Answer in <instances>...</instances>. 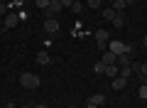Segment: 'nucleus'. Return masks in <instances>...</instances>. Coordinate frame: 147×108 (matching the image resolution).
<instances>
[{
    "mask_svg": "<svg viewBox=\"0 0 147 108\" xmlns=\"http://www.w3.org/2000/svg\"><path fill=\"white\" fill-rule=\"evenodd\" d=\"M20 84L25 88H39V76H37V74H32V71H22L20 74Z\"/></svg>",
    "mask_w": 147,
    "mask_h": 108,
    "instance_id": "nucleus-1",
    "label": "nucleus"
},
{
    "mask_svg": "<svg viewBox=\"0 0 147 108\" xmlns=\"http://www.w3.org/2000/svg\"><path fill=\"white\" fill-rule=\"evenodd\" d=\"M108 49L113 54H132V44H125V42H118V39L108 42Z\"/></svg>",
    "mask_w": 147,
    "mask_h": 108,
    "instance_id": "nucleus-2",
    "label": "nucleus"
},
{
    "mask_svg": "<svg viewBox=\"0 0 147 108\" xmlns=\"http://www.w3.org/2000/svg\"><path fill=\"white\" fill-rule=\"evenodd\" d=\"M44 32H47V35H57V32H59L57 17H47V20H44Z\"/></svg>",
    "mask_w": 147,
    "mask_h": 108,
    "instance_id": "nucleus-3",
    "label": "nucleus"
},
{
    "mask_svg": "<svg viewBox=\"0 0 147 108\" xmlns=\"http://www.w3.org/2000/svg\"><path fill=\"white\" fill-rule=\"evenodd\" d=\"M61 10H64L61 3H59V0H52V3H49V7H44V15H47V17H54L57 12H61Z\"/></svg>",
    "mask_w": 147,
    "mask_h": 108,
    "instance_id": "nucleus-4",
    "label": "nucleus"
},
{
    "mask_svg": "<svg viewBox=\"0 0 147 108\" xmlns=\"http://www.w3.org/2000/svg\"><path fill=\"white\" fill-rule=\"evenodd\" d=\"M17 22H20V15H5V20H3V30H10V27H15Z\"/></svg>",
    "mask_w": 147,
    "mask_h": 108,
    "instance_id": "nucleus-5",
    "label": "nucleus"
},
{
    "mask_svg": "<svg viewBox=\"0 0 147 108\" xmlns=\"http://www.w3.org/2000/svg\"><path fill=\"white\" fill-rule=\"evenodd\" d=\"M88 103H93V106H103V103H105V93H93V96H91L88 98Z\"/></svg>",
    "mask_w": 147,
    "mask_h": 108,
    "instance_id": "nucleus-6",
    "label": "nucleus"
},
{
    "mask_svg": "<svg viewBox=\"0 0 147 108\" xmlns=\"http://www.w3.org/2000/svg\"><path fill=\"white\" fill-rule=\"evenodd\" d=\"M49 62H52V57H49L47 52H39V54H37V64H39V67H49Z\"/></svg>",
    "mask_w": 147,
    "mask_h": 108,
    "instance_id": "nucleus-7",
    "label": "nucleus"
},
{
    "mask_svg": "<svg viewBox=\"0 0 147 108\" xmlns=\"http://www.w3.org/2000/svg\"><path fill=\"white\" fill-rule=\"evenodd\" d=\"M115 64H118V67H130V54H118Z\"/></svg>",
    "mask_w": 147,
    "mask_h": 108,
    "instance_id": "nucleus-8",
    "label": "nucleus"
},
{
    "mask_svg": "<svg viewBox=\"0 0 147 108\" xmlns=\"http://www.w3.org/2000/svg\"><path fill=\"white\" fill-rule=\"evenodd\" d=\"M105 74H108L110 79H115L118 74H120V69H118V64H108V67H105Z\"/></svg>",
    "mask_w": 147,
    "mask_h": 108,
    "instance_id": "nucleus-9",
    "label": "nucleus"
},
{
    "mask_svg": "<svg viewBox=\"0 0 147 108\" xmlns=\"http://www.w3.org/2000/svg\"><path fill=\"white\" fill-rule=\"evenodd\" d=\"M115 59H118V54H113V52L108 49V54H103V59H100V62L108 67V64H115Z\"/></svg>",
    "mask_w": 147,
    "mask_h": 108,
    "instance_id": "nucleus-10",
    "label": "nucleus"
},
{
    "mask_svg": "<svg viewBox=\"0 0 147 108\" xmlns=\"http://www.w3.org/2000/svg\"><path fill=\"white\" fill-rule=\"evenodd\" d=\"M125 84H127V79H123V76H115V79H113V88H115V91L125 88Z\"/></svg>",
    "mask_w": 147,
    "mask_h": 108,
    "instance_id": "nucleus-11",
    "label": "nucleus"
},
{
    "mask_svg": "<svg viewBox=\"0 0 147 108\" xmlns=\"http://www.w3.org/2000/svg\"><path fill=\"white\" fill-rule=\"evenodd\" d=\"M125 7H127L125 0H113V10H115V12H123Z\"/></svg>",
    "mask_w": 147,
    "mask_h": 108,
    "instance_id": "nucleus-12",
    "label": "nucleus"
},
{
    "mask_svg": "<svg viewBox=\"0 0 147 108\" xmlns=\"http://www.w3.org/2000/svg\"><path fill=\"white\" fill-rule=\"evenodd\" d=\"M118 76H123V79H130L132 76V67H120V74Z\"/></svg>",
    "mask_w": 147,
    "mask_h": 108,
    "instance_id": "nucleus-13",
    "label": "nucleus"
},
{
    "mask_svg": "<svg viewBox=\"0 0 147 108\" xmlns=\"http://www.w3.org/2000/svg\"><path fill=\"white\" fill-rule=\"evenodd\" d=\"M110 22H113V27H123V25H125V20H123V15H120V12H118V15L113 17Z\"/></svg>",
    "mask_w": 147,
    "mask_h": 108,
    "instance_id": "nucleus-14",
    "label": "nucleus"
},
{
    "mask_svg": "<svg viewBox=\"0 0 147 108\" xmlns=\"http://www.w3.org/2000/svg\"><path fill=\"white\" fill-rule=\"evenodd\" d=\"M115 15H118V12L113 10V7H108V10H103V17H105V20H113Z\"/></svg>",
    "mask_w": 147,
    "mask_h": 108,
    "instance_id": "nucleus-15",
    "label": "nucleus"
},
{
    "mask_svg": "<svg viewBox=\"0 0 147 108\" xmlns=\"http://www.w3.org/2000/svg\"><path fill=\"white\" fill-rule=\"evenodd\" d=\"M137 96H140L142 101H147V86H145V84H142V86L137 88Z\"/></svg>",
    "mask_w": 147,
    "mask_h": 108,
    "instance_id": "nucleus-16",
    "label": "nucleus"
},
{
    "mask_svg": "<svg viewBox=\"0 0 147 108\" xmlns=\"http://www.w3.org/2000/svg\"><path fill=\"white\" fill-rule=\"evenodd\" d=\"M93 71H96V74H105V64H103V62L93 64Z\"/></svg>",
    "mask_w": 147,
    "mask_h": 108,
    "instance_id": "nucleus-17",
    "label": "nucleus"
},
{
    "mask_svg": "<svg viewBox=\"0 0 147 108\" xmlns=\"http://www.w3.org/2000/svg\"><path fill=\"white\" fill-rule=\"evenodd\" d=\"M71 10L76 12V15H79V12L84 10V3H71Z\"/></svg>",
    "mask_w": 147,
    "mask_h": 108,
    "instance_id": "nucleus-18",
    "label": "nucleus"
},
{
    "mask_svg": "<svg viewBox=\"0 0 147 108\" xmlns=\"http://www.w3.org/2000/svg\"><path fill=\"white\" fill-rule=\"evenodd\" d=\"M86 3H88L91 10H96V7H100V3H103V0H86Z\"/></svg>",
    "mask_w": 147,
    "mask_h": 108,
    "instance_id": "nucleus-19",
    "label": "nucleus"
},
{
    "mask_svg": "<svg viewBox=\"0 0 147 108\" xmlns=\"http://www.w3.org/2000/svg\"><path fill=\"white\" fill-rule=\"evenodd\" d=\"M34 3H37V5H39V7L44 10V7H49V3H52V0H34Z\"/></svg>",
    "mask_w": 147,
    "mask_h": 108,
    "instance_id": "nucleus-20",
    "label": "nucleus"
},
{
    "mask_svg": "<svg viewBox=\"0 0 147 108\" xmlns=\"http://www.w3.org/2000/svg\"><path fill=\"white\" fill-rule=\"evenodd\" d=\"M137 71H140V74H147V62H142L140 67H137Z\"/></svg>",
    "mask_w": 147,
    "mask_h": 108,
    "instance_id": "nucleus-21",
    "label": "nucleus"
},
{
    "mask_svg": "<svg viewBox=\"0 0 147 108\" xmlns=\"http://www.w3.org/2000/svg\"><path fill=\"white\" fill-rule=\"evenodd\" d=\"M59 3H61V7H71V3H74V0H59Z\"/></svg>",
    "mask_w": 147,
    "mask_h": 108,
    "instance_id": "nucleus-22",
    "label": "nucleus"
},
{
    "mask_svg": "<svg viewBox=\"0 0 147 108\" xmlns=\"http://www.w3.org/2000/svg\"><path fill=\"white\" fill-rule=\"evenodd\" d=\"M7 12V5H3V3H0V15H5Z\"/></svg>",
    "mask_w": 147,
    "mask_h": 108,
    "instance_id": "nucleus-23",
    "label": "nucleus"
},
{
    "mask_svg": "<svg viewBox=\"0 0 147 108\" xmlns=\"http://www.w3.org/2000/svg\"><path fill=\"white\" fill-rule=\"evenodd\" d=\"M34 108H49V106H47V103H37Z\"/></svg>",
    "mask_w": 147,
    "mask_h": 108,
    "instance_id": "nucleus-24",
    "label": "nucleus"
},
{
    "mask_svg": "<svg viewBox=\"0 0 147 108\" xmlns=\"http://www.w3.org/2000/svg\"><path fill=\"white\" fill-rule=\"evenodd\" d=\"M86 108H98V106H93V103H88V101H86Z\"/></svg>",
    "mask_w": 147,
    "mask_h": 108,
    "instance_id": "nucleus-25",
    "label": "nucleus"
},
{
    "mask_svg": "<svg viewBox=\"0 0 147 108\" xmlns=\"http://www.w3.org/2000/svg\"><path fill=\"white\" fill-rule=\"evenodd\" d=\"M142 84H145V86H147V74H142Z\"/></svg>",
    "mask_w": 147,
    "mask_h": 108,
    "instance_id": "nucleus-26",
    "label": "nucleus"
},
{
    "mask_svg": "<svg viewBox=\"0 0 147 108\" xmlns=\"http://www.w3.org/2000/svg\"><path fill=\"white\" fill-rule=\"evenodd\" d=\"M22 108H34V106H32V103H25V106H22Z\"/></svg>",
    "mask_w": 147,
    "mask_h": 108,
    "instance_id": "nucleus-27",
    "label": "nucleus"
},
{
    "mask_svg": "<svg viewBox=\"0 0 147 108\" xmlns=\"http://www.w3.org/2000/svg\"><path fill=\"white\" fill-rule=\"evenodd\" d=\"M142 44H145V47H147V35H145V39H142Z\"/></svg>",
    "mask_w": 147,
    "mask_h": 108,
    "instance_id": "nucleus-28",
    "label": "nucleus"
},
{
    "mask_svg": "<svg viewBox=\"0 0 147 108\" xmlns=\"http://www.w3.org/2000/svg\"><path fill=\"white\" fill-rule=\"evenodd\" d=\"M74 3H84V0H74Z\"/></svg>",
    "mask_w": 147,
    "mask_h": 108,
    "instance_id": "nucleus-29",
    "label": "nucleus"
},
{
    "mask_svg": "<svg viewBox=\"0 0 147 108\" xmlns=\"http://www.w3.org/2000/svg\"><path fill=\"white\" fill-rule=\"evenodd\" d=\"M66 108H76V106H66Z\"/></svg>",
    "mask_w": 147,
    "mask_h": 108,
    "instance_id": "nucleus-30",
    "label": "nucleus"
},
{
    "mask_svg": "<svg viewBox=\"0 0 147 108\" xmlns=\"http://www.w3.org/2000/svg\"><path fill=\"white\" fill-rule=\"evenodd\" d=\"M108 3H113V0H108Z\"/></svg>",
    "mask_w": 147,
    "mask_h": 108,
    "instance_id": "nucleus-31",
    "label": "nucleus"
}]
</instances>
